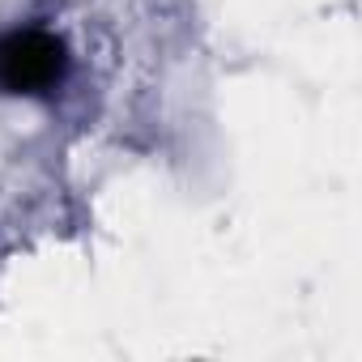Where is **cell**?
<instances>
[{"label": "cell", "mask_w": 362, "mask_h": 362, "mask_svg": "<svg viewBox=\"0 0 362 362\" xmlns=\"http://www.w3.org/2000/svg\"><path fill=\"white\" fill-rule=\"evenodd\" d=\"M73 77V52L69 39L39 22H18L0 30V94L43 103L56 98Z\"/></svg>", "instance_id": "obj_1"}]
</instances>
